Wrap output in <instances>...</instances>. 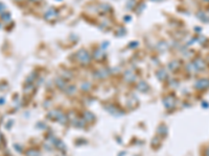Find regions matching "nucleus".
Wrapping results in <instances>:
<instances>
[{"label": "nucleus", "mask_w": 209, "mask_h": 156, "mask_svg": "<svg viewBox=\"0 0 209 156\" xmlns=\"http://www.w3.org/2000/svg\"><path fill=\"white\" fill-rule=\"evenodd\" d=\"M207 156H209V149H208V151H207Z\"/></svg>", "instance_id": "obj_1"}]
</instances>
